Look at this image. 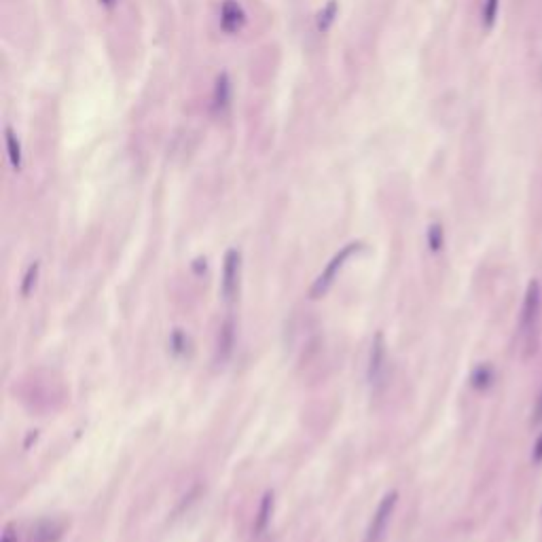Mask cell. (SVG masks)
Listing matches in <instances>:
<instances>
[{
  "mask_svg": "<svg viewBox=\"0 0 542 542\" xmlns=\"http://www.w3.org/2000/svg\"><path fill=\"white\" fill-rule=\"evenodd\" d=\"M493 375H491V369L489 367H479L474 373H472V384L477 388H487L491 384Z\"/></svg>",
  "mask_w": 542,
  "mask_h": 542,
  "instance_id": "5bb4252c",
  "label": "cell"
},
{
  "mask_svg": "<svg viewBox=\"0 0 542 542\" xmlns=\"http://www.w3.org/2000/svg\"><path fill=\"white\" fill-rule=\"evenodd\" d=\"M534 422L536 424H542V392L536 401V407H534Z\"/></svg>",
  "mask_w": 542,
  "mask_h": 542,
  "instance_id": "e0dca14e",
  "label": "cell"
},
{
  "mask_svg": "<svg viewBox=\"0 0 542 542\" xmlns=\"http://www.w3.org/2000/svg\"><path fill=\"white\" fill-rule=\"evenodd\" d=\"M37 271H39V265L34 263L30 269H28V276H26V284H24V295H28L30 293V286H32V282H34V278H37Z\"/></svg>",
  "mask_w": 542,
  "mask_h": 542,
  "instance_id": "2e32d148",
  "label": "cell"
},
{
  "mask_svg": "<svg viewBox=\"0 0 542 542\" xmlns=\"http://www.w3.org/2000/svg\"><path fill=\"white\" fill-rule=\"evenodd\" d=\"M100 3H102V5H106V7H111V5H113V0H100Z\"/></svg>",
  "mask_w": 542,
  "mask_h": 542,
  "instance_id": "ffe728a7",
  "label": "cell"
},
{
  "mask_svg": "<svg viewBox=\"0 0 542 542\" xmlns=\"http://www.w3.org/2000/svg\"><path fill=\"white\" fill-rule=\"evenodd\" d=\"M237 286H239V252L237 250H229L225 254L222 282H220V291H222L225 301H233L235 299Z\"/></svg>",
  "mask_w": 542,
  "mask_h": 542,
  "instance_id": "277c9868",
  "label": "cell"
},
{
  "mask_svg": "<svg viewBox=\"0 0 542 542\" xmlns=\"http://www.w3.org/2000/svg\"><path fill=\"white\" fill-rule=\"evenodd\" d=\"M396 498L398 493L396 491H390L377 506L373 519H371V525H369V531H367V542H382L384 536H386V529H388V523H390V517L394 512V506H396Z\"/></svg>",
  "mask_w": 542,
  "mask_h": 542,
  "instance_id": "3957f363",
  "label": "cell"
},
{
  "mask_svg": "<svg viewBox=\"0 0 542 542\" xmlns=\"http://www.w3.org/2000/svg\"><path fill=\"white\" fill-rule=\"evenodd\" d=\"M229 100H231V81H229L227 73H222L214 85V106L225 108L229 104Z\"/></svg>",
  "mask_w": 542,
  "mask_h": 542,
  "instance_id": "ba28073f",
  "label": "cell"
},
{
  "mask_svg": "<svg viewBox=\"0 0 542 542\" xmlns=\"http://www.w3.org/2000/svg\"><path fill=\"white\" fill-rule=\"evenodd\" d=\"M428 239H430V248L439 250L443 246V227L441 225H432L428 231Z\"/></svg>",
  "mask_w": 542,
  "mask_h": 542,
  "instance_id": "9a60e30c",
  "label": "cell"
},
{
  "mask_svg": "<svg viewBox=\"0 0 542 542\" xmlns=\"http://www.w3.org/2000/svg\"><path fill=\"white\" fill-rule=\"evenodd\" d=\"M363 248V244L360 241H354V244H348L341 252H337L333 258H331V263L327 265V269L320 274V278L314 282V286H312V297H322L329 289H331V284L335 282V278H337V274L341 271V267L346 265V260L354 254V252H358Z\"/></svg>",
  "mask_w": 542,
  "mask_h": 542,
  "instance_id": "7a4b0ae2",
  "label": "cell"
},
{
  "mask_svg": "<svg viewBox=\"0 0 542 542\" xmlns=\"http://www.w3.org/2000/svg\"><path fill=\"white\" fill-rule=\"evenodd\" d=\"M3 542H15V536H13V531H11V527H7V529H5V536H3Z\"/></svg>",
  "mask_w": 542,
  "mask_h": 542,
  "instance_id": "d6986e66",
  "label": "cell"
},
{
  "mask_svg": "<svg viewBox=\"0 0 542 542\" xmlns=\"http://www.w3.org/2000/svg\"><path fill=\"white\" fill-rule=\"evenodd\" d=\"M335 18H337V3H335V0H329V5L318 13V20H316L318 30H320V32H327V30L333 26Z\"/></svg>",
  "mask_w": 542,
  "mask_h": 542,
  "instance_id": "30bf717a",
  "label": "cell"
},
{
  "mask_svg": "<svg viewBox=\"0 0 542 542\" xmlns=\"http://www.w3.org/2000/svg\"><path fill=\"white\" fill-rule=\"evenodd\" d=\"M271 508H274V496L271 493H265L263 498V504L258 508V519H256V531H263L269 523V517H271Z\"/></svg>",
  "mask_w": 542,
  "mask_h": 542,
  "instance_id": "8fae6325",
  "label": "cell"
},
{
  "mask_svg": "<svg viewBox=\"0 0 542 542\" xmlns=\"http://www.w3.org/2000/svg\"><path fill=\"white\" fill-rule=\"evenodd\" d=\"M384 371H386V341H384V335L377 333L371 346V358H369V384L373 388L382 384Z\"/></svg>",
  "mask_w": 542,
  "mask_h": 542,
  "instance_id": "5b68a950",
  "label": "cell"
},
{
  "mask_svg": "<svg viewBox=\"0 0 542 542\" xmlns=\"http://www.w3.org/2000/svg\"><path fill=\"white\" fill-rule=\"evenodd\" d=\"M246 24V13L244 9L235 3V0H225L220 7V28L227 34H233L237 30H241V26Z\"/></svg>",
  "mask_w": 542,
  "mask_h": 542,
  "instance_id": "8992f818",
  "label": "cell"
},
{
  "mask_svg": "<svg viewBox=\"0 0 542 542\" xmlns=\"http://www.w3.org/2000/svg\"><path fill=\"white\" fill-rule=\"evenodd\" d=\"M534 462H542V436L534 445Z\"/></svg>",
  "mask_w": 542,
  "mask_h": 542,
  "instance_id": "ac0fdd59",
  "label": "cell"
},
{
  "mask_svg": "<svg viewBox=\"0 0 542 542\" xmlns=\"http://www.w3.org/2000/svg\"><path fill=\"white\" fill-rule=\"evenodd\" d=\"M540 320H542V295H540V284L531 280L527 284L523 305H521V316H519V333L521 341L525 344L527 356L536 354L538 350V337H540Z\"/></svg>",
  "mask_w": 542,
  "mask_h": 542,
  "instance_id": "6da1fadb",
  "label": "cell"
},
{
  "mask_svg": "<svg viewBox=\"0 0 542 542\" xmlns=\"http://www.w3.org/2000/svg\"><path fill=\"white\" fill-rule=\"evenodd\" d=\"M500 11V0H483V26L489 30L496 24Z\"/></svg>",
  "mask_w": 542,
  "mask_h": 542,
  "instance_id": "4fadbf2b",
  "label": "cell"
},
{
  "mask_svg": "<svg viewBox=\"0 0 542 542\" xmlns=\"http://www.w3.org/2000/svg\"><path fill=\"white\" fill-rule=\"evenodd\" d=\"M5 134H7V153H9V161H11V165H13L15 170H20V168H22V146H20V140H18V136H15V132H13L11 127H7Z\"/></svg>",
  "mask_w": 542,
  "mask_h": 542,
  "instance_id": "9c48e42d",
  "label": "cell"
},
{
  "mask_svg": "<svg viewBox=\"0 0 542 542\" xmlns=\"http://www.w3.org/2000/svg\"><path fill=\"white\" fill-rule=\"evenodd\" d=\"M64 534V525L56 521H41L32 529V542H58Z\"/></svg>",
  "mask_w": 542,
  "mask_h": 542,
  "instance_id": "52a82bcc",
  "label": "cell"
},
{
  "mask_svg": "<svg viewBox=\"0 0 542 542\" xmlns=\"http://www.w3.org/2000/svg\"><path fill=\"white\" fill-rule=\"evenodd\" d=\"M231 348H233V322L227 320L225 327H222V331H220V341H218V352H222L220 356L227 358L229 352H231Z\"/></svg>",
  "mask_w": 542,
  "mask_h": 542,
  "instance_id": "7c38bea8",
  "label": "cell"
}]
</instances>
